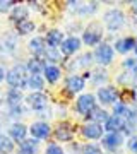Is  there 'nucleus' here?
Returning a JSON list of instances; mask_svg holds the SVG:
<instances>
[{
	"label": "nucleus",
	"instance_id": "nucleus-42",
	"mask_svg": "<svg viewBox=\"0 0 137 154\" xmlns=\"http://www.w3.org/2000/svg\"><path fill=\"white\" fill-rule=\"evenodd\" d=\"M0 134H2V122H0Z\"/></svg>",
	"mask_w": 137,
	"mask_h": 154
},
{
	"label": "nucleus",
	"instance_id": "nucleus-25",
	"mask_svg": "<svg viewBox=\"0 0 137 154\" xmlns=\"http://www.w3.org/2000/svg\"><path fill=\"white\" fill-rule=\"evenodd\" d=\"M24 98H26L24 91H19V89H7L5 93H4V105L5 106L22 105V103H24Z\"/></svg>",
	"mask_w": 137,
	"mask_h": 154
},
{
	"label": "nucleus",
	"instance_id": "nucleus-30",
	"mask_svg": "<svg viewBox=\"0 0 137 154\" xmlns=\"http://www.w3.org/2000/svg\"><path fill=\"white\" fill-rule=\"evenodd\" d=\"M103 127H104V132H118V134H122V130H123V120H120V118L115 116V115H111Z\"/></svg>",
	"mask_w": 137,
	"mask_h": 154
},
{
	"label": "nucleus",
	"instance_id": "nucleus-19",
	"mask_svg": "<svg viewBox=\"0 0 137 154\" xmlns=\"http://www.w3.org/2000/svg\"><path fill=\"white\" fill-rule=\"evenodd\" d=\"M29 12H31V9L27 7V4H16L14 9L9 12V22L12 26H16L19 22L26 21V19H29Z\"/></svg>",
	"mask_w": 137,
	"mask_h": 154
},
{
	"label": "nucleus",
	"instance_id": "nucleus-5",
	"mask_svg": "<svg viewBox=\"0 0 137 154\" xmlns=\"http://www.w3.org/2000/svg\"><path fill=\"white\" fill-rule=\"evenodd\" d=\"M104 28L101 22L91 21L88 26H84L81 33V41L82 45H86L89 48H96L98 45H101L104 41Z\"/></svg>",
	"mask_w": 137,
	"mask_h": 154
},
{
	"label": "nucleus",
	"instance_id": "nucleus-21",
	"mask_svg": "<svg viewBox=\"0 0 137 154\" xmlns=\"http://www.w3.org/2000/svg\"><path fill=\"white\" fill-rule=\"evenodd\" d=\"M43 77H45V81H46V84L55 86V84H58L64 79V69H62V65H51V63H48V65L45 67Z\"/></svg>",
	"mask_w": 137,
	"mask_h": 154
},
{
	"label": "nucleus",
	"instance_id": "nucleus-4",
	"mask_svg": "<svg viewBox=\"0 0 137 154\" xmlns=\"http://www.w3.org/2000/svg\"><path fill=\"white\" fill-rule=\"evenodd\" d=\"M96 101H98V105L101 108H113V106L118 103L122 99V91L120 88H117L115 84H106L103 88H98L96 89Z\"/></svg>",
	"mask_w": 137,
	"mask_h": 154
},
{
	"label": "nucleus",
	"instance_id": "nucleus-32",
	"mask_svg": "<svg viewBox=\"0 0 137 154\" xmlns=\"http://www.w3.org/2000/svg\"><path fill=\"white\" fill-rule=\"evenodd\" d=\"M122 69L137 77V57H127L122 60Z\"/></svg>",
	"mask_w": 137,
	"mask_h": 154
},
{
	"label": "nucleus",
	"instance_id": "nucleus-20",
	"mask_svg": "<svg viewBox=\"0 0 137 154\" xmlns=\"http://www.w3.org/2000/svg\"><path fill=\"white\" fill-rule=\"evenodd\" d=\"M91 77H89V82L93 84L94 88L98 89V88H103V86H106L110 81V74L106 69H103V67H93L91 69Z\"/></svg>",
	"mask_w": 137,
	"mask_h": 154
},
{
	"label": "nucleus",
	"instance_id": "nucleus-22",
	"mask_svg": "<svg viewBox=\"0 0 137 154\" xmlns=\"http://www.w3.org/2000/svg\"><path fill=\"white\" fill-rule=\"evenodd\" d=\"M27 51L31 57L36 58H43L45 51H46V43H45L43 36H33V38L27 41Z\"/></svg>",
	"mask_w": 137,
	"mask_h": 154
},
{
	"label": "nucleus",
	"instance_id": "nucleus-40",
	"mask_svg": "<svg viewBox=\"0 0 137 154\" xmlns=\"http://www.w3.org/2000/svg\"><path fill=\"white\" fill-rule=\"evenodd\" d=\"M134 57H137V46H135V50H134Z\"/></svg>",
	"mask_w": 137,
	"mask_h": 154
},
{
	"label": "nucleus",
	"instance_id": "nucleus-10",
	"mask_svg": "<svg viewBox=\"0 0 137 154\" xmlns=\"http://www.w3.org/2000/svg\"><path fill=\"white\" fill-rule=\"evenodd\" d=\"M88 82H86V79L81 75V74H69V75L64 79V89H65V94L69 98L72 96H79V94L86 93L84 89H86Z\"/></svg>",
	"mask_w": 137,
	"mask_h": 154
},
{
	"label": "nucleus",
	"instance_id": "nucleus-31",
	"mask_svg": "<svg viewBox=\"0 0 137 154\" xmlns=\"http://www.w3.org/2000/svg\"><path fill=\"white\" fill-rule=\"evenodd\" d=\"M110 116H111V113H110L106 108H101V106H98V108L93 111V115L89 116V120H93V122H96V123H101V125H104Z\"/></svg>",
	"mask_w": 137,
	"mask_h": 154
},
{
	"label": "nucleus",
	"instance_id": "nucleus-16",
	"mask_svg": "<svg viewBox=\"0 0 137 154\" xmlns=\"http://www.w3.org/2000/svg\"><path fill=\"white\" fill-rule=\"evenodd\" d=\"M82 50V41L81 36H65L64 43L60 45V51L65 58H74L76 55H79Z\"/></svg>",
	"mask_w": 137,
	"mask_h": 154
},
{
	"label": "nucleus",
	"instance_id": "nucleus-18",
	"mask_svg": "<svg viewBox=\"0 0 137 154\" xmlns=\"http://www.w3.org/2000/svg\"><path fill=\"white\" fill-rule=\"evenodd\" d=\"M43 38H45V43H46L48 48H60V45L65 39V33L58 28H50V29H46Z\"/></svg>",
	"mask_w": 137,
	"mask_h": 154
},
{
	"label": "nucleus",
	"instance_id": "nucleus-35",
	"mask_svg": "<svg viewBox=\"0 0 137 154\" xmlns=\"http://www.w3.org/2000/svg\"><path fill=\"white\" fill-rule=\"evenodd\" d=\"M125 149L130 154H137V134L125 139Z\"/></svg>",
	"mask_w": 137,
	"mask_h": 154
},
{
	"label": "nucleus",
	"instance_id": "nucleus-6",
	"mask_svg": "<svg viewBox=\"0 0 137 154\" xmlns=\"http://www.w3.org/2000/svg\"><path fill=\"white\" fill-rule=\"evenodd\" d=\"M77 134V127L69 120H60L53 125V137L58 144H70Z\"/></svg>",
	"mask_w": 137,
	"mask_h": 154
},
{
	"label": "nucleus",
	"instance_id": "nucleus-34",
	"mask_svg": "<svg viewBox=\"0 0 137 154\" xmlns=\"http://www.w3.org/2000/svg\"><path fill=\"white\" fill-rule=\"evenodd\" d=\"M82 154H104V151L96 142H86L82 144Z\"/></svg>",
	"mask_w": 137,
	"mask_h": 154
},
{
	"label": "nucleus",
	"instance_id": "nucleus-9",
	"mask_svg": "<svg viewBox=\"0 0 137 154\" xmlns=\"http://www.w3.org/2000/svg\"><path fill=\"white\" fill-rule=\"evenodd\" d=\"M17 50H19V41H17V34L14 33H4L0 38V62L12 60L16 57Z\"/></svg>",
	"mask_w": 137,
	"mask_h": 154
},
{
	"label": "nucleus",
	"instance_id": "nucleus-1",
	"mask_svg": "<svg viewBox=\"0 0 137 154\" xmlns=\"http://www.w3.org/2000/svg\"><path fill=\"white\" fill-rule=\"evenodd\" d=\"M27 72L24 62H16L14 65H11L7 69L5 74V84L9 89H19V91H26L27 89Z\"/></svg>",
	"mask_w": 137,
	"mask_h": 154
},
{
	"label": "nucleus",
	"instance_id": "nucleus-14",
	"mask_svg": "<svg viewBox=\"0 0 137 154\" xmlns=\"http://www.w3.org/2000/svg\"><path fill=\"white\" fill-rule=\"evenodd\" d=\"M65 5L76 16L86 17V16H93L94 12H98L99 2H76V0H70V2H65Z\"/></svg>",
	"mask_w": 137,
	"mask_h": 154
},
{
	"label": "nucleus",
	"instance_id": "nucleus-11",
	"mask_svg": "<svg viewBox=\"0 0 137 154\" xmlns=\"http://www.w3.org/2000/svg\"><path fill=\"white\" fill-rule=\"evenodd\" d=\"M24 103L33 113H39L43 111L45 108H48L50 105V96L46 91H41V93H27L26 98H24Z\"/></svg>",
	"mask_w": 137,
	"mask_h": 154
},
{
	"label": "nucleus",
	"instance_id": "nucleus-38",
	"mask_svg": "<svg viewBox=\"0 0 137 154\" xmlns=\"http://www.w3.org/2000/svg\"><path fill=\"white\" fill-rule=\"evenodd\" d=\"M5 74H7V70L4 69V65L0 63V84H2V82H5Z\"/></svg>",
	"mask_w": 137,
	"mask_h": 154
},
{
	"label": "nucleus",
	"instance_id": "nucleus-12",
	"mask_svg": "<svg viewBox=\"0 0 137 154\" xmlns=\"http://www.w3.org/2000/svg\"><path fill=\"white\" fill-rule=\"evenodd\" d=\"M123 144H125V137L118 132H104L103 139L99 140V146L103 147V151L110 154H117L123 147Z\"/></svg>",
	"mask_w": 137,
	"mask_h": 154
},
{
	"label": "nucleus",
	"instance_id": "nucleus-13",
	"mask_svg": "<svg viewBox=\"0 0 137 154\" xmlns=\"http://www.w3.org/2000/svg\"><path fill=\"white\" fill-rule=\"evenodd\" d=\"M53 135V125L45 120H34L29 125V137L36 139L39 142H46Z\"/></svg>",
	"mask_w": 137,
	"mask_h": 154
},
{
	"label": "nucleus",
	"instance_id": "nucleus-27",
	"mask_svg": "<svg viewBox=\"0 0 137 154\" xmlns=\"http://www.w3.org/2000/svg\"><path fill=\"white\" fill-rule=\"evenodd\" d=\"M46 89V81L43 75H29L27 77V89L29 93H41Z\"/></svg>",
	"mask_w": 137,
	"mask_h": 154
},
{
	"label": "nucleus",
	"instance_id": "nucleus-33",
	"mask_svg": "<svg viewBox=\"0 0 137 154\" xmlns=\"http://www.w3.org/2000/svg\"><path fill=\"white\" fill-rule=\"evenodd\" d=\"M45 154H67L62 144H58L57 140H50L45 147Z\"/></svg>",
	"mask_w": 137,
	"mask_h": 154
},
{
	"label": "nucleus",
	"instance_id": "nucleus-29",
	"mask_svg": "<svg viewBox=\"0 0 137 154\" xmlns=\"http://www.w3.org/2000/svg\"><path fill=\"white\" fill-rule=\"evenodd\" d=\"M16 149H17V144L5 132L0 134V154H14Z\"/></svg>",
	"mask_w": 137,
	"mask_h": 154
},
{
	"label": "nucleus",
	"instance_id": "nucleus-44",
	"mask_svg": "<svg viewBox=\"0 0 137 154\" xmlns=\"http://www.w3.org/2000/svg\"><path fill=\"white\" fill-rule=\"evenodd\" d=\"M135 38H137V34H135Z\"/></svg>",
	"mask_w": 137,
	"mask_h": 154
},
{
	"label": "nucleus",
	"instance_id": "nucleus-7",
	"mask_svg": "<svg viewBox=\"0 0 137 154\" xmlns=\"http://www.w3.org/2000/svg\"><path fill=\"white\" fill-rule=\"evenodd\" d=\"M77 134L88 142H99L104 135V127L93 120H86L77 127Z\"/></svg>",
	"mask_w": 137,
	"mask_h": 154
},
{
	"label": "nucleus",
	"instance_id": "nucleus-41",
	"mask_svg": "<svg viewBox=\"0 0 137 154\" xmlns=\"http://www.w3.org/2000/svg\"><path fill=\"white\" fill-rule=\"evenodd\" d=\"M2 96H4V93H2V89H0V98H2Z\"/></svg>",
	"mask_w": 137,
	"mask_h": 154
},
{
	"label": "nucleus",
	"instance_id": "nucleus-43",
	"mask_svg": "<svg viewBox=\"0 0 137 154\" xmlns=\"http://www.w3.org/2000/svg\"><path fill=\"white\" fill-rule=\"evenodd\" d=\"M14 154H21V152H14Z\"/></svg>",
	"mask_w": 137,
	"mask_h": 154
},
{
	"label": "nucleus",
	"instance_id": "nucleus-37",
	"mask_svg": "<svg viewBox=\"0 0 137 154\" xmlns=\"http://www.w3.org/2000/svg\"><path fill=\"white\" fill-rule=\"evenodd\" d=\"M67 154H82V144L79 142H70L67 146Z\"/></svg>",
	"mask_w": 137,
	"mask_h": 154
},
{
	"label": "nucleus",
	"instance_id": "nucleus-36",
	"mask_svg": "<svg viewBox=\"0 0 137 154\" xmlns=\"http://www.w3.org/2000/svg\"><path fill=\"white\" fill-rule=\"evenodd\" d=\"M16 4L17 2H14V0H0V14H9Z\"/></svg>",
	"mask_w": 137,
	"mask_h": 154
},
{
	"label": "nucleus",
	"instance_id": "nucleus-2",
	"mask_svg": "<svg viewBox=\"0 0 137 154\" xmlns=\"http://www.w3.org/2000/svg\"><path fill=\"white\" fill-rule=\"evenodd\" d=\"M101 24H103L104 31H108V33H118V31H122L127 26L125 11L118 9V7H111L108 11H104Z\"/></svg>",
	"mask_w": 137,
	"mask_h": 154
},
{
	"label": "nucleus",
	"instance_id": "nucleus-8",
	"mask_svg": "<svg viewBox=\"0 0 137 154\" xmlns=\"http://www.w3.org/2000/svg\"><path fill=\"white\" fill-rule=\"evenodd\" d=\"M93 55H94L96 65L103 67V69H108L110 65H113L117 53H115V50H113V45L108 43V41H103L96 48H93Z\"/></svg>",
	"mask_w": 137,
	"mask_h": 154
},
{
	"label": "nucleus",
	"instance_id": "nucleus-23",
	"mask_svg": "<svg viewBox=\"0 0 137 154\" xmlns=\"http://www.w3.org/2000/svg\"><path fill=\"white\" fill-rule=\"evenodd\" d=\"M24 65H26L29 75H43L45 67L48 65L43 58H36V57H27L24 60Z\"/></svg>",
	"mask_w": 137,
	"mask_h": 154
},
{
	"label": "nucleus",
	"instance_id": "nucleus-28",
	"mask_svg": "<svg viewBox=\"0 0 137 154\" xmlns=\"http://www.w3.org/2000/svg\"><path fill=\"white\" fill-rule=\"evenodd\" d=\"M14 31H16L17 36H29V34H33L36 31V22L31 21V19H26V21L16 24Z\"/></svg>",
	"mask_w": 137,
	"mask_h": 154
},
{
	"label": "nucleus",
	"instance_id": "nucleus-17",
	"mask_svg": "<svg viewBox=\"0 0 137 154\" xmlns=\"http://www.w3.org/2000/svg\"><path fill=\"white\" fill-rule=\"evenodd\" d=\"M5 134L16 144H21L22 140H26V139L29 137V127H27L24 122H12L11 125L7 127Z\"/></svg>",
	"mask_w": 137,
	"mask_h": 154
},
{
	"label": "nucleus",
	"instance_id": "nucleus-39",
	"mask_svg": "<svg viewBox=\"0 0 137 154\" xmlns=\"http://www.w3.org/2000/svg\"><path fill=\"white\" fill-rule=\"evenodd\" d=\"M130 11L134 14V17H137V2H132L130 4Z\"/></svg>",
	"mask_w": 137,
	"mask_h": 154
},
{
	"label": "nucleus",
	"instance_id": "nucleus-26",
	"mask_svg": "<svg viewBox=\"0 0 137 154\" xmlns=\"http://www.w3.org/2000/svg\"><path fill=\"white\" fill-rule=\"evenodd\" d=\"M43 60L46 62V63H51V65H62L64 60H65V57L62 55L60 48H48V46H46Z\"/></svg>",
	"mask_w": 137,
	"mask_h": 154
},
{
	"label": "nucleus",
	"instance_id": "nucleus-3",
	"mask_svg": "<svg viewBox=\"0 0 137 154\" xmlns=\"http://www.w3.org/2000/svg\"><path fill=\"white\" fill-rule=\"evenodd\" d=\"M99 105H98V101H96L94 93H82L74 101V113L77 116H81L82 122H86V120H89V116L93 115V111Z\"/></svg>",
	"mask_w": 137,
	"mask_h": 154
},
{
	"label": "nucleus",
	"instance_id": "nucleus-24",
	"mask_svg": "<svg viewBox=\"0 0 137 154\" xmlns=\"http://www.w3.org/2000/svg\"><path fill=\"white\" fill-rule=\"evenodd\" d=\"M41 151V142L33 137H27L21 144H17V152L21 154H39Z\"/></svg>",
	"mask_w": 137,
	"mask_h": 154
},
{
	"label": "nucleus",
	"instance_id": "nucleus-15",
	"mask_svg": "<svg viewBox=\"0 0 137 154\" xmlns=\"http://www.w3.org/2000/svg\"><path fill=\"white\" fill-rule=\"evenodd\" d=\"M113 50L118 55H129V53H134V50L137 46V38L132 36V34H123V36H118L113 41Z\"/></svg>",
	"mask_w": 137,
	"mask_h": 154
}]
</instances>
